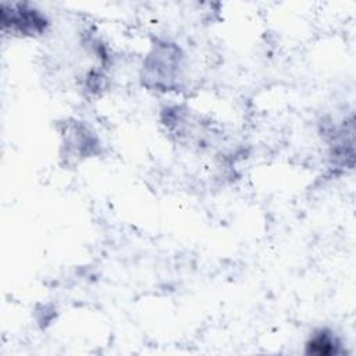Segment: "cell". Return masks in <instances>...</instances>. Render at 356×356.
I'll return each instance as SVG.
<instances>
[{"label":"cell","instance_id":"cell-1","mask_svg":"<svg viewBox=\"0 0 356 356\" xmlns=\"http://www.w3.org/2000/svg\"><path fill=\"white\" fill-rule=\"evenodd\" d=\"M181 61L182 54L177 44L168 42L154 44L143 61V83L157 90H170L178 86L182 70Z\"/></svg>","mask_w":356,"mask_h":356},{"label":"cell","instance_id":"cell-2","mask_svg":"<svg viewBox=\"0 0 356 356\" xmlns=\"http://www.w3.org/2000/svg\"><path fill=\"white\" fill-rule=\"evenodd\" d=\"M0 21L4 31L8 29L21 36L42 35L49 26L47 17L28 3H3L0 8Z\"/></svg>","mask_w":356,"mask_h":356},{"label":"cell","instance_id":"cell-3","mask_svg":"<svg viewBox=\"0 0 356 356\" xmlns=\"http://www.w3.org/2000/svg\"><path fill=\"white\" fill-rule=\"evenodd\" d=\"M341 352V341L328 328L314 331L306 342V353L316 356H332Z\"/></svg>","mask_w":356,"mask_h":356}]
</instances>
